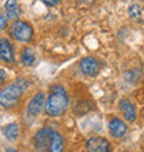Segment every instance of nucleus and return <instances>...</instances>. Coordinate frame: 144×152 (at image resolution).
Returning a JSON list of instances; mask_svg holds the SVG:
<instances>
[{"label":"nucleus","instance_id":"423d86ee","mask_svg":"<svg viewBox=\"0 0 144 152\" xmlns=\"http://www.w3.org/2000/svg\"><path fill=\"white\" fill-rule=\"evenodd\" d=\"M0 60L6 64H14L15 62V53L11 42L7 37L0 39Z\"/></svg>","mask_w":144,"mask_h":152},{"label":"nucleus","instance_id":"f8f14e48","mask_svg":"<svg viewBox=\"0 0 144 152\" xmlns=\"http://www.w3.org/2000/svg\"><path fill=\"white\" fill-rule=\"evenodd\" d=\"M3 134L6 136V138L10 141H15L20 136V124L15 123V122H11V123L6 124L3 127Z\"/></svg>","mask_w":144,"mask_h":152},{"label":"nucleus","instance_id":"dca6fc26","mask_svg":"<svg viewBox=\"0 0 144 152\" xmlns=\"http://www.w3.org/2000/svg\"><path fill=\"white\" fill-rule=\"evenodd\" d=\"M7 22H8V17L6 15V12H0V31L6 29Z\"/></svg>","mask_w":144,"mask_h":152},{"label":"nucleus","instance_id":"39448f33","mask_svg":"<svg viewBox=\"0 0 144 152\" xmlns=\"http://www.w3.org/2000/svg\"><path fill=\"white\" fill-rule=\"evenodd\" d=\"M46 96H44V93L39 91L36 93L35 96L31 98V101L28 102V107H26V112L29 113L31 116H37L44 108H46Z\"/></svg>","mask_w":144,"mask_h":152},{"label":"nucleus","instance_id":"9d476101","mask_svg":"<svg viewBox=\"0 0 144 152\" xmlns=\"http://www.w3.org/2000/svg\"><path fill=\"white\" fill-rule=\"evenodd\" d=\"M4 12L8 17V20H12V21L18 20V17L21 15V10L18 3H17V0H6V3H4Z\"/></svg>","mask_w":144,"mask_h":152},{"label":"nucleus","instance_id":"2eb2a0df","mask_svg":"<svg viewBox=\"0 0 144 152\" xmlns=\"http://www.w3.org/2000/svg\"><path fill=\"white\" fill-rule=\"evenodd\" d=\"M140 15H141L140 6H139V4H132V6L129 7V17L133 18V20H136V18H139Z\"/></svg>","mask_w":144,"mask_h":152},{"label":"nucleus","instance_id":"0eeeda50","mask_svg":"<svg viewBox=\"0 0 144 152\" xmlns=\"http://www.w3.org/2000/svg\"><path fill=\"white\" fill-rule=\"evenodd\" d=\"M80 71L87 76H96L101 69V62L94 57H84L80 61Z\"/></svg>","mask_w":144,"mask_h":152},{"label":"nucleus","instance_id":"ddd939ff","mask_svg":"<svg viewBox=\"0 0 144 152\" xmlns=\"http://www.w3.org/2000/svg\"><path fill=\"white\" fill-rule=\"evenodd\" d=\"M48 152H64V137L61 136L58 132L54 133V137H53Z\"/></svg>","mask_w":144,"mask_h":152},{"label":"nucleus","instance_id":"aec40b11","mask_svg":"<svg viewBox=\"0 0 144 152\" xmlns=\"http://www.w3.org/2000/svg\"><path fill=\"white\" fill-rule=\"evenodd\" d=\"M6 152H18L17 149H14V148H7L6 149Z\"/></svg>","mask_w":144,"mask_h":152},{"label":"nucleus","instance_id":"9b49d317","mask_svg":"<svg viewBox=\"0 0 144 152\" xmlns=\"http://www.w3.org/2000/svg\"><path fill=\"white\" fill-rule=\"evenodd\" d=\"M119 109L123 113L125 119H128L129 122H134L136 120V108L133 107V104L128 100H120L119 101Z\"/></svg>","mask_w":144,"mask_h":152},{"label":"nucleus","instance_id":"6e6552de","mask_svg":"<svg viewBox=\"0 0 144 152\" xmlns=\"http://www.w3.org/2000/svg\"><path fill=\"white\" fill-rule=\"evenodd\" d=\"M87 152H111V145L104 137H92L86 142Z\"/></svg>","mask_w":144,"mask_h":152},{"label":"nucleus","instance_id":"6ab92c4d","mask_svg":"<svg viewBox=\"0 0 144 152\" xmlns=\"http://www.w3.org/2000/svg\"><path fill=\"white\" fill-rule=\"evenodd\" d=\"M43 3L46 6H48V7H53V6H56L58 3V0H43Z\"/></svg>","mask_w":144,"mask_h":152},{"label":"nucleus","instance_id":"1a4fd4ad","mask_svg":"<svg viewBox=\"0 0 144 152\" xmlns=\"http://www.w3.org/2000/svg\"><path fill=\"white\" fill-rule=\"evenodd\" d=\"M108 130L111 133V136L114 138H120V137H123L128 132V127H126V124L125 122H122L120 119L118 118H114V119L109 120V123H108Z\"/></svg>","mask_w":144,"mask_h":152},{"label":"nucleus","instance_id":"f257e3e1","mask_svg":"<svg viewBox=\"0 0 144 152\" xmlns=\"http://www.w3.org/2000/svg\"><path fill=\"white\" fill-rule=\"evenodd\" d=\"M69 104L68 93L61 84H53L48 88V97L46 101V113L48 116H61L64 115Z\"/></svg>","mask_w":144,"mask_h":152},{"label":"nucleus","instance_id":"f3484780","mask_svg":"<svg viewBox=\"0 0 144 152\" xmlns=\"http://www.w3.org/2000/svg\"><path fill=\"white\" fill-rule=\"evenodd\" d=\"M6 80H7V73H6L4 69L0 68V86H3Z\"/></svg>","mask_w":144,"mask_h":152},{"label":"nucleus","instance_id":"7ed1b4c3","mask_svg":"<svg viewBox=\"0 0 144 152\" xmlns=\"http://www.w3.org/2000/svg\"><path fill=\"white\" fill-rule=\"evenodd\" d=\"M8 33H10V36L14 40H17V42L28 43L33 37V28L28 22L17 20V21H12L11 25L8 26Z\"/></svg>","mask_w":144,"mask_h":152},{"label":"nucleus","instance_id":"4468645a","mask_svg":"<svg viewBox=\"0 0 144 152\" xmlns=\"http://www.w3.org/2000/svg\"><path fill=\"white\" fill-rule=\"evenodd\" d=\"M21 62L25 65V66H32L35 64V53H33L32 48H24L21 51Z\"/></svg>","mask_w":144,"mask_h":152},{"label":"nucleus","instance_id":"f03ea898","mask_svg":"<svg viewBox=\"0 0 144 152\" xmlns=\"http://www.w3.org/2000/svg\"><path fill=\"white\" fill-rule=\"evenodd\" d=\"M28 86L25 79H18L11 84H7L0 88V105L6 109L14 108L20 102L21 97L24 94L25 87Z\"/></svg>","mask_w":144,"mask_h":152},{"label":"nucleus","instance_id":"a211bd4d","mask_svg":"<svg viewBox=\"0 0 144 152\" xmlns=\"http://www.w3.org/2000/svg\"><path fill=\"white\" fill-rule=\"evenodd\" d=\"M78 1V4H80V6H92L93 3H94V0H76Z\"/></svg>","mask_w":144,"mask_h":152},{"label":"nucleus","instance_id":"20e7f679","mask_svg":"<svg viewBox=\"0 0 144 152\" xmlns=\"http://www.w3.org/2000/svg\"><path fill=\"white\" fill-rule=\"evenodd\" d=\"M54 133L56 130L51 127H43L39 132H36V134L33 136V147L36 152H48Z\"/></svg>","mask_w":144,"mask_h":152}]
</instances>
